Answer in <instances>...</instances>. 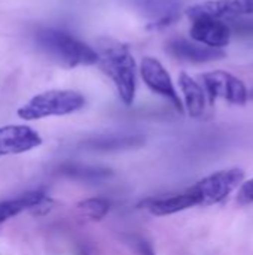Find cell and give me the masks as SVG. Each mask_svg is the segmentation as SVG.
<instances>
[{"label":"cell","mask_w":253,"mask_h":255,"mask_svg":"<svg viewBox=\"0 0 253 255\" xmlns=\"http://www.w3.org/2000/svg\"><path fill=\"white\" fill-rule=\"evenodd\" d=\"M39 48L57 63L66 67L97 64L98 55L94 48L58 28H42L36 33Z\"/></svg>","instance_id":"cell-2"},{"label":"cell","mask_w":253,"mask_h":255,"mask_svg":"<svg viewBox=\"0 0 253 255\" xmlns=\"http://www.w3.org/2000/svg\"><path fill=\"white\" fill-rule=\"evenodd\" d=\"M45 200H48V197L43 191H30L19 197L0 202V224L7 221L12 217L19 215L24 211L37 208Z\"/></svg>","instance_id":"cell-14"},{"label":"cell","mask_w":253,"mask_h":255,"mask_svg":"<svg viewBox=\"0 0 253 255\" xmlns=\"http://www.w3.org/2000/svg\"><path fill=\"white\" fill-rule=\"evenodd\" d=\"M97 64L115 84L119 99L130 106L136 97V61L130 48L115 39L100 37L97 40Z\"/></svg>","instance_id":"cell-1"},{"label":"cell","mask_w":253,"mask_h":255,"mask_svg":"<svg viewBox=\"0 0 253 255\" xmlns=\"http://www.w3.org/2000/svg\"><path fill=\"white\" fill-rule=\"evenodd\" d=\"M134 244H136L134 248H136L137 255H155V251H154L152 245H151L148 241H145V239H137Z\"/></svg>","instance_id":"cell-20"},{"label":"cell","mask_w":253,"mask_h":255,"mask_svg":"<svg viewBox=\"0 0 253 255\" xmlns=\"http://www.w3.org/2000/svg\"><path fill=\"white\" fill-rule=\"evenodd\" d=\"M230 25V24H228ZM231 33L243 34V36H253V19H234L230 25Z\"/></svg>","instance_id":"cell-19"},{"label":"cell","mask_w":253,"mask_h":255,"mask_svg":"<svg viewBox=\"0 0 253 255\" xmlns=\"http://www.w3.org/2000/svg\"><path fill=\"white\" fill-rule=\"evenodd\" d=\"M140 9L152 18L149 28H163L179 18V3L176 0H139Z\"/></svg>","instance_id":"cell-11"},{"label":"cell","mask_w":253,"mask_h":255,"mask_svg":"<svg viewBox=\"0 0 253 255\" xmlns=\"http://www.w3.org/2000/svg\"><path fill=\"white\" fill-rule=\"evenodd\" d=\"M86 100L79 91L49 90L31 97L24 103L16 115L24 121H36L48 117H64L81 111Z\"/></svg>","instance_id":"cell-3"},{"label":"cell","mask_w":253,"mask_h":255,"mask_svg":"<svg viewBox=\"0 0 253 255\" xmlns=\"http://www.w3.org/2000/svg\"><path fill=\"white\" fill-rule=\"evenodd\" d=\"M42 145L40 134L28 126L0 127V157L28 152Z\"/></svg>","instance_id":"cell-8"},{"label":"cell","mask_w":253,"mask_h":255,"mask_svg":"<svg viewBox=\"0 0 253 255\" xmlns=\"http://www.w3.org/2000/svg\"><path fill=\"white\" fill-rule=\"evenodd\" d=\"M143 205L152 215L167 217V215H173V214L194 208L195 200H194L192 194L186 190L180 194H174V196L164 197V199H149Z\"/></svg>","instance_id":"cell-12"},{"label":"cell","mask_w":253,"mask_h":255,"mask_svg":"<svg viewBox=\"0 0 253 255\" xmlns=\"http://www.w3.org/2000/svg\"><path fill=\"white\" fill-rule=\"evenodd\" d=\"M143 139L140 136H109V137H98L85 142V146L98 151H115V149H127L140 146Z\"/></svg>","instance_id":"cell-16"},{"label":"cell","mask_w":253,"mask_h":255,"mask_svg":"<svg viewBox=\"0 0 253 255\" xmlns=\"http://www.w3.org/2000/svg\"><path fill=\"white\" fill-rule=\"evenodd\" d=\"M179 87L182 90L183 102H185V108L188 114L192 118L201 117L206 108V94L201 85L188 73L182 72L179 75Z\"/></svg>","instance_id":"cell-13"},{"label":"cell","mask_w":253,"mask_h":255,"mask_svg":"<svg viewBox=\"0 0 253 255\" xmlns=\"http://www.w3.org/2000/svg\"><path fill=\"white\" fill-rule=\"evenodd\" d=\"M236 202L239 206H246L253 203V178L249 181H245L237 191Z\"/></svg>","instance_id":"cell-18"},{"label":"cell","mask_w":253,"mask_h":255,"mask_svg":"<svg viewBox=\"0 0 253 255\" xmlns=\"http://www.w3.org/2000/svg\"><path fill=\"white\" fill-rule=\"evenodd\" d=\"M78 211L91 221H101L110 211V202L104 197H91L78 203Z\"/></svg>","instance_id":"cell-17"},{"label":"cell","mask_w":253,"mask_h":255,"mask_svg":"<svg viewBox=\"0 0 253 255\" xmlns=\"http://www.w3.org/2000/svg\"><path fill=\"white\" fill-rule=\"evenodd\" d=\"M58 170L61 175L82 182H100L113 175L112 170L106 167H92V166H82V164H72V163L61 164Z\"/></svg>","instance_id":"cell-15"},{"label":"cell","mask_w":253,"mask_h":255,"mask_svg":"<svg viewBox=\"0 0 253 255\" xmlns=\"http://www.w3.org/2000/svg\"><path fill=\"white\" fill-rule=\"evenodd\" d=\"M200 79L210 103H215L216 99H224L231 105L243 106L249 99V91L245 82L225 70L203 73Z\"/></svg>","instance_id":"cell-5"},{"label":"cell","mask_w":253,"mask_h":255,"mask_svg":"<svg viewBox=\"0 0 253 255\" xmlns=\"http://www.w3.org/2000/svg\"><path fill=\"white\" fill-rule=\"evenodd\" d=\"M166 51L171 57L189 63H209V61L222 60L227 55L222 49L210 48L201 43H194L183 37L170 39L166 43Z\"/></svg>","instance_id":"cell-10"},{"label":"cell","mask_w":253,"mask_h":255,"mask_svg":"<svg viewBox=\"0 0 253 255\" xmlns=\"http://www.w3.org/2000/svg\"><path fill=\"white\" fill-rule=\"evenodd\" d=\"M249 97H251V99H253V90L251 91V93H249Z\"/></svg>","instance_id":"cell-21"},{"label":"cell","mask_w":253,"mask_h":255,"mask_svg":"<svg viewBox=\"0 0 253 255\" xmlns=\"http://www.w3.org/2000/svg\"><path fill=\"white\" fill-rule=\"evenodd\" d=\"M186 16L197 18H228L253 13V0H207L186 7Z\"/></svg>","instance_id":"cell-7"},{"label":"cell","mask_w":253,"mask_h":255,"mask_svg":"<svg viewBox=\"0 0 253 255\" xmlns=\"http://www.w3.org/2000/svg\"><path fill=\"white\" fill-rule=\"evenodd\" d=\"M191 37L206 46L222 49L231 40V28L224 19L216 18H197L192 19L189 30Z\"/></svg>","instance_id":"cell-9"},{"label":"cell","mask_w":253,"mask_h":255,"mask_svg":"<svg viewBox=\"0 0 253 255\" xmlns=\"http://www.w3.org/2000/svg\"><path fill=\"white\" fill-rule=\"evenodd\" d=\"M245 182V172L239 167L218 170L188 188L195 200V206L207 208L225 200L236 188Z\"/></svg>","instance_id":"cell-4"},{"label":"cell","mask_w":253,"mask_h":255,"mask_svg":"<svg viewBox=\"0 0 253 255\" xmlns=\"http://www.w3.org/2000/svg\"><path fill=\"white\" fill-rule=\"evenodd\" d=\"M140 75L151 91L166 97L177 112L183 114V103L173 85L166 67L154 57H145L140 63Z\"/></svg>","instance_id":"cell-6"}]
</instances>
